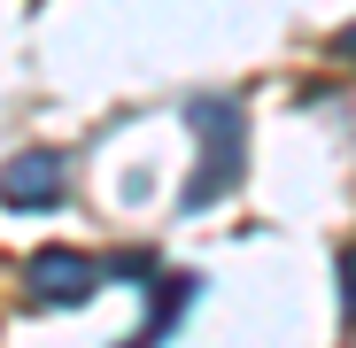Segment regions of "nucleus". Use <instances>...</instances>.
Returning <instances> with one entry per match:
<instances>
[{
  "mask_svg": "<svg viewBox=\"0 0 356 348\" xmlns=\"http://www.w3.org/2000/svg\"><path fill=\"white\" fill-rule=\"evenodd\" d=\"M101 279V263H86V256H63V248H47V256H31V286L47 302H78L86 286Z\"/></svg>",
  "mask_w": 356,
  "mask_h": 348,
  "instance_id": "f257e3e1",
  "label": "nucleus"
},
{
  "mask_svg": "<svg viewBox=\"0 0 356 348\" xmlns=\"http://www.w3.org/2000/svg\"><path fill=\"white\" fill-rule=\"evenodd\" d=\"M54 194H63V163L54 155H16L8 163V201L16 209H47Z\"/></svg>",
  "mask_w": 356,
  "mask_h": 348,
  "instance_id": "f03ea898",
  "label": "nucleus"
},
{
  "mask_svg": "<svg viewBox=\"0 0 356 348\" xmlns=\"http://www.w3.org/2000/svg\"><path fill=\"white\" fill-rule=\"evenodd\" d=\"M348 317H356V256H348Z\"/></svg>",
  "mask_w": 356,
  "mask_h": 348,
  "instance_id": "7ed1b4c3",
  "label": "nucleus"
}]
</instances>
